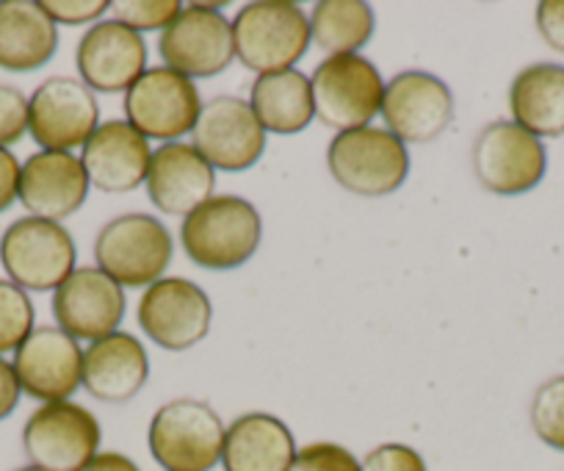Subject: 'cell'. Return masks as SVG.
<instances>
[{"label":"cell","instance_id":"obj_8","mask_svg":"<svg viewBox=\"0 0 564 471\" xmlns=\"http://www.w3.org/2000/svg\"><path fill=\"white\" fill-rule=\"evenodd\" d=\"M199 111L197 84L170 67H150L124 92V117L148 142H181L194 131Z\"/></svg>","mask_w":564,"mask_h":471},{"label":"cell","instance_id":"obj_30","mask_svg":"<svg viewBox=\"0 0 564 471\" xmlns=\"http://www.w3.org/2000/svg\"><path fill=\"white\" fill-rule=\"evenodd\" d=\"M181 9L183 3L177 0H113L111 3L113 20L133 29L135 34L170 29Z\"/></svg>","mask_w":564,"mask_h":471},{"label":"cell","instance_id":"obj_15","mask_svg":"<svg viewBox=\"0 0 564 471\" xmlns=\"http://www.w3.org/2000/svg\"><path fill=\"white\" fill-rule=\"evenodd\" d=\"M192 133L197 153L221 172L252 170L265 153V131L241 97L219 95L203 103Z\"/></svg>","mask_w":564,"mask_h":471},{"label":"cell","instance_id":"obj_23","mask_svg":"<svg viewBox=\"0 0 564 471\" xmlns=\"http://www.w3.org/2000/svg\"><path fill=\"white\" fill-rule=\"evenodd\" d=\"M296 452V438L285 421L252 410L227 427L221 465L225 471H289Z\"/></svg>","mask_w":564,"mask_h":471},{"label":"cell","instance_id":"obj_2","mask_svg":"<svg viewBox=\"0 0 564 471\" xmlns=\"http://www.w3.org/2000/svg\"><path fill=\"white\" fill-rule=\"evenodd\" d=\"M236 58L258 75L294 69L311 51V18L291 0H254L232 20Z\"/></svg>","mask_w":564,"mask_h":471},{"label":"cell","instance_id":"obj_5","mask_svg":"<svg viewBox=\"0 0 564 471\" xmlns=\"http://www.w3.org/2000/svg\"><path fill=\"white\" fill-rule=\"evenodd\" d=\"M329 175L357 197H388L410 175L406 144L388 128H357L335 133L327 148Z\"/></svg>","mask_w":564,"mask_h":471},{"label":"cell","instance_id":"obj_37","mask_svg":"<svg viewBox=\"0 0 564 471\" xmlns=\"http://www.w3.org/2000/svg\"><path fill=\"white\" fill-rule=\"evenodd\" d=\"M20 397H23V388H20L14 364L0 355V421L9 419L18 410Z\"/></svg>","mask_w":564,"mask_h":471},{"label":"cell","instance_id":"obj_24","mask_svg":"<svg viewBox=\"0 0 564 471\" xmlns=\"http://www.w3.org/2000/svg\"><path fill=\"white\" fill-rule=\"evenodd\" d=\"M58 51V25L40 0H0V69L36 73Z\"/></svg>","mask_w":564,"mask_h":471},{"label":"cell","instance_id":"obj_7","mask_svg":"<svg viewBox=\"0 0 564 471\" xmlns=\"http://www.w3.org/2000/svg\"><path fill=\"white\" fill-rule=\"evenodd\" d=\"M311 89L316 120L338 133L368 128L382 111L384 78L360 53L324 58L313 69Z\"/></svg>","mask_w":564,"mask_h":471},{"label":"cell","instance_id":"obj_31","mask_svg":"<svg viewBox=\"0 0 564 471\" xmlns=\"http://www.w3.org/2000/svg\"><path fill=\"white\" fill-rule=\"evenodd\" d=\"M289 471H360V460L340 443L316 441L296 452Z\"/></svg>","mask_w":564,"mask_h":471},{"label":"cell","instance_id":"obj_29","mask_svg":"<svg viewBox=\"0 0 564 471\" xmlns=\"http://www.w3.org/2000/svg\"><path fill=\"white\" fill-rule=\"evenodd\" d=\"M531 427L551 449L564 452V375L551 377L531 399Z\"/></svg>","mask_w":564,"mask_h":471},{"label":"cell","instance_id":"obj_4","mask_svg":"<svg viewBox=\"0 0 564 471\" xmlns=\"http://www.w3.org/2000/svg\"><path fill=\"white\" fill-rule=\"evenodd\" d=\"M225 421L203 399H172L150 421V454L164 471H210L221 463Z\"/></svg>","mask_w":564,"mask_h":471},{"label":"cell","instance_id":"obj_17","mask_svg":"<svg viewBox=\"0 0 564 471\" xmlns=\"http://www.w3.org/2000/svg\"><path fill=\"white\" fill-rule=\"evenodd\" d=\"M56 328L75 341H100L124 319V289L97 267H80L53 291Z\"/></svg>","mask_w":564,"mask_h":471},{"label":"cell","instance_id":"obj_19","mask_svg":"<svg viewBox=\"0 0 564 471\" xmlns=\"http://www.w3.org/2000/svg\"><path fill=\"white\" fill-rule=\"evenodd\" d=\"M148 197L161 214L183 216L216 197V170L194 144L170 142L153 150L148 170Z\"/></svg>","mask_w":564,"mask_h":471},{"label":"cell","instance_id":"obj_18","mask_svg":"<svg viewBox=\"0 0 564 471\" xmlns=\"http://www.w3.org/2000/svg\"><path fill=\"white\" fill-rule=\"evenodd\" d=\"M80 81L91 92L117 95L128 92L148 73V42L117 20H100L91 25L75 51Z\"/></svg>","mask_w":564,"mask_h":471},{"label":"cell","instance_id":"obj_20","mask_svg":"<svg viewBox=\"0 0 564 471\" xmlns=\"http://www.w3.org/2000/svg\"><path fill=\"white\" fill-rule=\"evenodd\" d=\"M89 175L75 153L40 150L29 156L20 172V203L31 216L64 222L78 214L89 197Z\"/></svg>","mask_w":564,"mask_h":471},{"label":"cell","instance_id":"obj_9","mask_svg":"<svg viewBox=\"0 0 564 471\" xmlns=\"http://www.w3.org/2000/svg\"><path fill=\"white\" fill-rule=\"evenodd\" d=\"M100 441L97 416L73 399L40 405L23 427L25 458L45 471H80L100 452Z\"/></svg>","mask_w":564,"mask_h":471},{"label":"cell","instance_id":"obj_35","mask_svg":"<svg viewBox=\"0 0 564 471\" xmlns=\"http://www.w3.org/2000/svg\"><path fill=\"white\" fill-rule=\"evenodd\" d=\"M536 29L553 51L564 53V0H542L536 7Z\"/></svg>","mask_w":564,"mask_h":471},{"label":"cell","instance_id":"obj_38","mask_svg":"<svg viewBox=\"0 0 564 471\" xmlns=\"http://www.w3.org/2000/svg\"><path fill=\"white\" fill-rule=\"evenodd\" d=\"M80 471H141V469L122 452H97Z\"/></svg>","mask_w":564,"mask_h":471},{"label":"cell","instance_id":"obj_16","mask_svg":"<svg viewBox=\"0 0 564 471\" xmlns=\"http://www.w3.org/2000/svg\"><path fill=\"white\" fill-rule=\"evenodd\" d=\"M23 394L40 403H64L84 386V350L56 324H40L14 352Z\"/></svg>","mask_w":564,"mask_h":471},{"label":"cell","instance_id":"obj_11","mask_svg":"<svg viewBox=\"0 0 564 471\" xmlns=\"http://www.w3.org/2000/svg\"><path fill=\"white\" fill-rule=\"evenodd\" d=\"M100 128V103L80 78L42 81L29 97V133L42 150L73 153Z\"/></svg>","mask_w":564,"mask_h":471},{"label":"cell","instance_id":"obj_33","mask_svg":"<svg viewBox=\"0 0 564 471\" xmlns=\"http://www.w3.org/2000/svg\"><path fill=\"white\" fill-rule=\"evenodd\" d=\"M360 471H426V460L406 443H382L362 458Z\"/></svg>","mask_w":564,"mask_h":471},{"label":"cell","instance_id":"obj_28","mask_svg":"<svg viewBox=\"0 0 564 471\" xmlns=\"http://www.w3.org/2000/svg\"><path fill=\"white\" fill-rule=\"evenodd\" d=\"M36 311L29 291L14 286L12 280H0V355L18 352L36 328Z\"/></svg>","mask_w":564,"mask_h":471},{"label":"cell","instance_id":"obj_10","mask_svg":"<svg viewBox=\"0 0 564 471\" xmlns=\"http://www.w3.org/2000/svg\"><path fill=\"white\" fill-rule=\"evenodd\" d=\"M225 3H188L175 23L161 31L159 53L164 67L186 78H214L236 62L232 23L221 14Z\"/></svg>","mask_w":564,"mask_h":471},{"label":"cell","instance_id":"obj_34","mask_svg":"<svg viewBox=\"0 0 564 471\" xmlns=\"http://www.w3.org/2000/svg\"><path fill=\"white\" fill-rule=\"evenodd\" d=\"M40 3L56 25L100 23L102 14L111 12L108 0H40Z\"/></svg>","mask_w":564,"mask_h":471},{"label":"cell","instance_id":"obj_32","mask_svg":"<svg viewBox=\"0 0 564 471\" xmlns=\"http://www.w3.org/2000/svg\"><path fill=\"white\" fill-rule=\"evenodd\" d=\"M29 133V97L12 84H0V148L9 150Z\"/></svg>","mask_w":564,"mask_h":471},{"label":"cell","instance_id":"obj_27","mask_svg":"<svg viewBox=\"0 0 564 471\" xmlns=\"http://www.w3.org/2000/svg\"><path fill=\"white\" fill-rule=\"evenodd\" d=\"M377 18L362 0H322L311 12L313 45L329 56H351L373 40Z\"/></svg>","mask_w":564,"mask_h":471},{"label":"cell","instance_id":"obj_1","mask_svg":"<svg viewBox=\"0 0 564 471\" xmlns=\"http://www.w3.org/2000/svg\"><path fill=\"white\" fill-rule=\"evenodd\" d=\"M263 242V220L249 200L216 194L181 225V245L197 267L230 272L243 267Z\"/></svg>","mask_w":564,"mask_h":471},{"label":"cell","instance_id":"obj_39","mask_svg":"<svg viewBox=\"0 0 564 471\" xmlns=\"http://www.w3.org/2000/svg\"><path fill=\"white\" fill-rule=\"evenodd\" d=\"M14 471H45V469H40V465H23V469H14Z\"/></svg>","mask_w":564,"mask_h":471},{"label":"cell","instance_id":"obj_36","mask_svg":"<svg viewBox=\"0 0 564 471\" xmlns=\"http://www.w3.org/2000/svg\"><path fill=\"white\" fill-rule=\"evenodd\" d=\"M20 172H23V164L18 156L0 148V214L20 200Z\"/></svg>","mask_w":564,"mask_h":471},{"label":"cell","instance_id":"obj_3","mask_svg":"<svg viewBox=\"0 0 564 471\" xmlns=\"http://www.w3.org/2000/svg\"><path fill=\"white\" fill-rule=\"evenodd\" d=\"M175 258L172 233L159 216L130 214L113 216L100 227L95 242L97 269L128 289H148L159 283Z\"/></svg>","mask_w":564,"mask_h":471},{"label":"cell","instance_id":"obj_14","mask_svg":"<svg viewBox=\"0 0 564 471\" xmlns=\"http://www.w3.org/2000/svg\"><path fill=\"white\" fill-rule=\"evenodd\" d=\"M382 120L404 144L435 142L454 120L448 84L426 69H404L384 84Z\"/></svg>","mask_w":564,"mask_h":471},{"label":"cell","instance_id":"obj_22","mask_svg":"<svg viewBox=\"0 0 564 471\" xmlns=\"http://www.w3.org/2000/svg\"><path fill=\"white\" fill-rule=\"evenodd\" d=\"M148 350L135 335L117 330L106 339L91 341L84 350V388L100 403H128L148 386Z\"/></svg>","mask_w":564,"mask_h":471},{"label":"cell","instance_id":"obj_26","mask_svg":"<svg viewBox=\"0 0 564 471\" xmlns=\"http://www.w3.org/2000/svg\"><path fill=\"white\" fill-rule=\"evenodd\" d=\"M249 106L265 133H276V137L302 133L316 120L311 75L296 67L258 75L249 92Z\"/></svg>","mask_w":564,"mask_h":471},{"label":"cell","instance_id":"obj_13","mask_svg":"<svg viewBox=\"0 0 564 471\" xmlns=\"http://www.w3.org/2000/svg\"><path fill=\"white\" fill-rule=\"evenodd\" d=\"M139 328L161 350L186 352L210 333L214 308L208 295L188 278H161L139 300Z\"/></svg>","mask_w":564,"mask_h":471},{"label":"cell","instance_id":"obj_6","mask_svg":"<svg viewBox=\"0 0 564 471\" xmlns=\"http://www.w3.org/2000/svg\"><path fill=\"white\" fill-rule=\"evenodd\" d=\"M78 247L62 222L23 216L0 236V264L23 291H56L75 272Z\"/></svg>","mask_w":564,"mask_h":471},{"label":"cell","instance_id":"obj_25","mask_svg":"<svg viewBox=\"0 0 564 471\" xmlns=\"http://www.w3.org/2000/svg\"><path fill=\"white\" fill-rule=\"evenodd\" d=\"M512 122L536 139L564 137V67L540 62L514 75L509 86Z\"/></svg>","mask_w":564,"mask_h":471},{"label":"cell","instance_id":"obj_12","mask_svg":"<svg viewBox=\"0 0 564 471\" xmlns=\"http://www.w3.org/2000/svg\"><path fill=\"white\" fill-rule=\"evenodd\" d=\"M547 153L542 139L512 120H496L479 131L474 142V175L487 192L518 197L542 183Z\"/></svg>","mask_w":564,"mask_h":471},{"label":"cell","instance_id":"obj_21","mask_svg":"<svg viewBox=\"0 0 564 471\" xmlns=\"http://www.w3.org/2000/svg\"><path fill=\"white\" fill-rule=\"evenodd\" d=\"M80 161L91 186L106 194H128L148 181L153 150L128 120H108L84 144Z\"/></svg>","mask_w":564,"mask_h":471}]
</instances>
